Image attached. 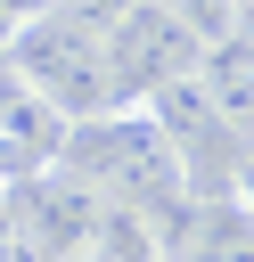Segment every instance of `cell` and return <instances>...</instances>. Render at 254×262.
Here are the masks:
<instances>
[{
  "instance_id": "30bf717a",
  "label": "cell",
  "mask_w": 254,
  "mask_h": 262,
  "mask_svg": "<svg viewBox=\"0 0 254 262\" xmlns=\"http://www.w3.org/2000/svg\"><path fill=\"white\" fill-rule=\"evenodd\" d=\"M33 8H49V0H0V16H33Z\"/></svg>"
},
{
  "instance_id": "277c9868",
  "label": "cell",
  "mask_w": 254,
  "mask_h": 262,
  "mask_svg": "<svg viewBox=\"0 0 254 262\" xmlns=\"http://www.w3.org/2000/svg\"><path fill=\"white\" fill-rule=\"evenodd\" d=\"M98 49H107V82H115V106L123 98H147L156 82H180L197 66V33L164 8V0H123L107 25H98Z\"/></svg>"
},
{
  "instance_id": "9c48e42d",
  "label": "cell",
  "mask_w": 254,
  "mask_h": 262,
  "mask_svg": "<svg viewBox=\"0 0 254 262\" xmlns=\"http://www.w3.org/2000/svg\"><path fill=\"white\" fill-rule=\"evenodd\" d=\"M49 8H57V16H74V25H90V33H98V25H107V16H115V8H123V0H49Z\"/></svg>"
},
{
  "instance_id": "5b68a950",
  "label": "cell",
  "mask_w": 254,
  "mask_h": 262,
  "mask_svg": "<svg viewBox=\"0 0 254 262\" xmlns=\"http://www.w3.org/2000/svg\"><path fill=\"white\" fill-rule=\"evenodd\" d=\"M164 262H254V196L229 180L188 205V221L164 237Z\"/></svg>"
},
{
  "instance_id": "7a4b0ae2",
  "label": "cell",
  "mask_w": 254,
  "mask_h": 262,
  "mask_svg": "<svg viewBox=\"0 0 254 262\" xmlns=\"http://www.w3.org/2000/svg\"><path fill=\"white\" fill-rule=\"evenodd\" d=\"M0 66H8L33 98H49L66 123H82V115L115 106V82H107V49H98V33H90V25H74V16H57V8L16 16V25H8V41H0Z\"/></svg>"
},
{
  "instance_id": "8992f818",
  "label": "cell",
  "mask_w": 254,
  "mask_h": 262,
  "mask_svg": "<svg viewBox=\"0 0 254 262\" xmlns=\"http://www.w3.org/2000/svg\"><path fill=\"white\" fill-rule=\"evenodd\" d=\"M188 74H197V90H205L213 123H221V131H229L238 147H254V33L238 25V33L205 41Z\"/></svg>"
},
{
  "instance_id": "8fae6325",
  "label": "cell",
  "mask_w": 254,
  "mask_h": 262,
  "mask_svg": "<svg viewBox=\"0 0 254 262\" xmlns=\"http://www.w3.org/2000/svg\"><path fill=\"white\" fill-rule=\"evenodd\" d=\"M238 188H246V196H254V147H246V156H238Z\"/></svg>"
},
{
  "instance_id": "ba28073f",
  "label": "cell",
  "mask_w": 254,
  "mask_h": 262,
  "mask_svg": "<svg viewBox=\"0 0 254 262\" xmlns=\"http://www.w3.org/2000/svg\"><path fill=\"white\" fill-rule=\"evenodd\" d=\"M197 41H221V33H238V16H246V0H164Z\"/></svg>"
},
{
  "instance_id": "5bb4252c",
  "label": "cell",
  "mask_w": 254,
  "mask_h": 262,
  "mask_svg": "<svg viewBox=\"0 0 254 262\" xmlns=\"http://www.w3.org/2000/svg\"><path fill=\"white\" fill-rule=\"evenodd\" d=\"M0 196H8V180H0Z\"/></svg>"
},
{
  "instance_id": "7c38bea8",
  "label": "cell",
  "mask_w": 254,
  "mask_h": 262,
  "mask_svg": "<svg viewBox=\"0 0 254 262\" xmlns=\"http://www.w3.org/2000/svg\"><path fill=\"white\" fill-rule=\"evenodd\" d=\"M0 262H25V254H16V246H8V237H0Z\"/></svg>"
},
{
  "instance_id": "3957f363",
  "label": "cell",
  "mask_w": 254,
  "mask_h": 262,
  "mask_svg": "<svg viewBox=\"0 0 254 262\" xmlns=\"http://www.w3.org/2000/svg\"><path fill=\"white\" fill-rule=\"evenodd\" d=\"M107 229V196L74 172V164H41V172H16L8 196H0V237L25 254V262H82Z\"/></svg>"
},
{
  "instance_id": "4fadbf2b",
  "label": "cell",
  "mask_w": 254,
  "mask_h": 262,
  "mask_svg": "<svg viewBox=\"0 0 254 262\" xmlns=\"http://www.w3.org/2000/svg\"><path fill=\"white\" fill-rule=\"evenodd\" d=\"M8 25H16V16H0V41H8Z\"/></svg>"
},
{
  "instance_id": "6da1fadb",
  "label": "cell",
  "mask_w": 254,
  "mask_h": 262,
  "mask_svg": "<svg viewBox=\"0 0 254 262\" xmlns=\"http://www.w3.org/2000/svg\"><path fill=\"white\" fill-rule=\"evenodd\" d=\"M57 164H74V172L107 196V213L147 221L156 237H172V229L188 221V205H197V180H188L172 131L147 115V98H123V106H98V115L66 123Z\"/></svg>"
},
{
  "instance_id": "52a82bcc",
  "label": "cell",
  "mask_w": 254,
  "mask_h": 262,
  "mask_svg": "<svg viewBox=\"0 0 254 262\" xmlns=\"http://www.w3.org/2000/svg\"><path fill=\"white\" fill-rule=\"evenodd\" d=\"M57 147H66V115H57L49 98H33V90L0 66V180L57 164Z\"/></svg>"
}]
</instances>
